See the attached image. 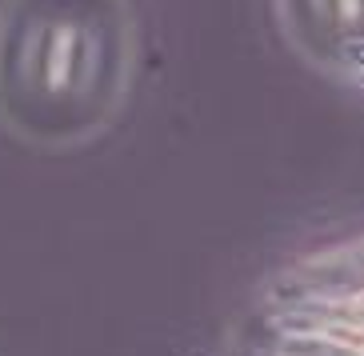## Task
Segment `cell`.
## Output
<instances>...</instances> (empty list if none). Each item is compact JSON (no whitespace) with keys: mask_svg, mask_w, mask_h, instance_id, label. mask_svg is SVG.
<instances>
[{"mask_svg":"<svg viewBox=\"0 0 364 356\" xmlns=\"http://www.w3.org/2000/svg\"><path fill=\"white\" fill-rule=\"evenodd\" d=\"M344 53H348V60H353V65L364 68V41H353L348 48H344Z\"/></svg>","mask_w":364,"mask_h":356,"instance_id":"cell-1","label":"cell"}]
</instances>
